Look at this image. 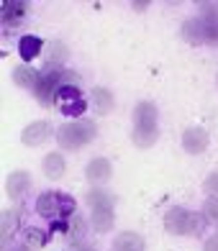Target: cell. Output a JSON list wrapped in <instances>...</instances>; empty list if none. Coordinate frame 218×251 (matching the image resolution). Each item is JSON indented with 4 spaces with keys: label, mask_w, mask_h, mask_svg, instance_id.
<instances>
[{
    "label": "cell",
    "mask_w": 218,
    "mask_h": 251,
    "mask_svg": "<svg viewBox=\"0 0 218 251\" xmlns=\"http://www.w3.org/2000/svg\"><path fill=\"white\" fill-rule=\"evenodd\" d=\"M75 208H77V202L70 195H62V192H44L36 200V210L44 218H56V215L67 218V215L75 213Z\"/></svg>",
    "instance_id": "obj_7"
},
{
    "label": "cell",
    "mask_w": 218,
    "mask_h": 251,
    "mask_svg": "<svg viewBox=\"0 0 218 251\" xmlns=\"http://www.w3.org/2000/svg\"><path fill=\"white\" fill-rule=\"evenodd\" d=\"M87 202L93 208V226L98 233H106L113 228V198L108 192H100V190H93L87 195Z\"/></svg>",
    "instance_id": "obj_6"
},
{
    "label": "cell",
    "mask_w": 218,
    "mask_h": 251,
    "mask_svg": "<svg viewBox=\"0 0 218 251\" xmlns=\"http://www.w3.org/2000/svg\"><path fill=\"white\" fill-rule=\"evenodd\" d=\"M18 54L24 62H31L41 54V39L39 36H21L18 41Z\"/></svg>",
    "instance_id": "obj_13"
},
{
    "label": "cell",
    "mask_w": 218,
    "mask_h": 251,
    "mask_svg": "<svg viewBox=\"0 0 218 251\" xmlns=\"http://www.w3.org/2000/svg\"><path fill=\"white\" fill-rule=\"evenodd\" d=\"M182 36L190 44H218V16H198L185 21Z\"/></svg>",
    "instance_id": "obj_4"
},
{
    "label": "cell",
    "mask_w": 218,
    "mask_h": 251,
    "mask_svg": "<svg viewBox=\"0 0 218 251\" xmlns=\"http://www.w3.org/2000/svg\"><path fill=\"white\" fill-rule=\"evenodd\" d=\"M85 177H87L90 182H95V185H100V182H108V179H110V162H108V159H103V156L93 159V162L87 164V169H85Z\"/></svg>",
    "instance_id": "obj_12"
},
{
    "label": "cell",
    "mask_w": 218,
    "mask_h": 251,
    "mask_svg": "<svg viewBox=\"0 0 218 251\" xmlns=\"http://www.w3.org/2000/svg\"><path fill=\"white\" fill-rule=\"evenodd\" d=\"M159 139V110L154 102H139L134 110V144L149 149Z\"/></svg>",
    "instance_id": "obj_1"
},
{
    "label": "cell",
    "mask_w": 218,
    "mask_h": 251,
    "mask_svg": "<svg viewBox=\"0 0 218 251\" xmlns=\"http://www.w3.org/2000/svg\"><path fill=\"white\" fill-rule=\"evenodd\" d=\"M44 172H47L49 179H59L64 175V159H62V154H56V151L47 154V159H44Z\"/></svg>",
    "instance_id": "obj_17"
},
{
    "label": "cell",
    "mask_w": 218,
    "mask_h": 251,
    "mask_svg": "<svg viewBox=\"0 0 218 251\" xmlns=\"http://www.w3.org/2000/svg\"><path fill=\"white\" fill-rule=\"evenodd\" d=\"M203 187H205V192H208L211 198H218V172H213L208 179H205Z\"/></svg>",
    "instance_id": "obj_22"
},
{
    "label": "cell",
    "mask_w": 218,
    "mask_h": 251,
    "mask_svg": "<svg viewBox=\"0 0 218 251\" xmlns=\"http://www.w3.org/2000/svg\"><path fill=\"white\" fill-rule=\"evenodd\" d=\"M75 82H77L75 72L64 70V67H59V64H49L44 72H39V85L33 87V95H36V100L41 102V105H52L56 90H59L62 85H75Z\"/></svg>",
    "instance_id": "obj_2"
},
{
    "label": "cell",
    "mask_w": 218,
    "mask_h": 251,
    "mask_svg": "<svg viewBox=\"0 0 218 251\" xmlns=\"http://www.w3.org/2000/svg\"><path fill=\"white\" fill-rule=\"evenodd\" d=\"M82 238H85V223L82 221H75V226H72V241L80 244Z\"/></svg>",
    "instance_id": "obj_24"
},
{
    "label": "cell",
    "mask_w": 218,
    "mask_h": 251,
    "mask_svg": "<svg viewBox=\"0 0 218 251\" xmlns=\"http://www.w3.org/2000/svg\"><path fill=\"white\" fill-rule=\"evenodd\" d=\"M93 100H95V105H98L100 113H110V110H113V95L108 93V90L95 87V90H93Z\"/></svg>",
    "instance_id": "obj_19"
},
{
    "label": "cell",
    "mask_w": 218,
    "mask_h": 251,
    "mask_svg": "<svg viewBox=\"0 0 218 251\" xmlns=\"http://www.w3.org/2000/svg\"><path fill=\"white\" fill-rule=\"evenodd\" d=\"M182 146H185V151H190V154H203L205 146H208V133L203 128H188L182 133Z\"/></svg>",
    "instance_id": "obj_10"
},
{
    "label": "cell",
    "mask_w": 218,
    "mask_h": 251,
    "mask_svg": "<svg viewBox=\"0 0 218 251\" xmlns=\"http://www.w3.org/2000/svg\"><path fill=\"white\" fill-rule=\"evenodd\" d=\"M54 100H56V105H59V110L70 118H80L87 110V102H85V98H82L77 85H62L59 90H56Z\"/></svg>",
    "instance_id": "obj_8"
},
{
    "label": "cell",
    "mask_w": 218,
    "mask_h": 251,
    "mask_svg": "<svg viewBox=\"0 0 218 251\" xmlns=\"http://www.w3.org/2000/svg\"><path fill=\"white\" fill-rule=\"evenodd\" d=\"M28 187H31L28 172H13V175L8 177V182H5V190H8V198L10 200H21L28 192Z\"/></svg>",
    "instance_id": "obj_11"
},
{
    "label": "cell",
    "mask_w": 218,
    "mask_h": 251,
    "mask_svg": "<svg viewBox=\"0 0 218 251\" xmlns=\"http://www.w3.org/2000/svg\"><path fill=\"white\" fill-rule=\"evenodd\" d=\"M13 79H16L21 87L33 90V87L39 85V72L31 70V67H18V70H13Z\"/></svg>",
    "instance_id": "obj_18"
},
{
    "label": "cell",
    "mask_w": 218,
    "mask_h": 251,
    "mask_svg": "<svg viewBox=\"0 0 218 251\" xmlns=\"http://www.w3.org/2000/svg\"><path fill=\"white\" fill-rule=\"evenodd\" d=\"M205 251H218V233L211 236L208 241H205Z\"/></svg>",
    "instance_id": "obj_25"
},
{
    "label": "cell",
    "mask_w": 218,
    "mask_h": 251,
    "mask_svg": "<svg viewBox=\"0 0 218 251\" xmlns=\"http://www.w3.org/2000/svg\"><path fill=\"white\" fill-rule=\"evenodd\" d=\"M75 251H93V249H75Z\"/></svg>",
    "instance_id": "obj_27"
},
{
    "label": "cell",
    "mask_w": 218,
    "mask_h": 251,
    "mask_svg": "<svg viewBox=\"0 0 218 251\" xmlns=\"http://www.w3.org/2000/svg\"><path fill=\"white\" fill-rule=\"evenodd\" d=\"M52 136V126L47 121H36L24 128V133H21V141H24L26 146H41L44 141H47Z\"/></svg>",
    "instance_id": "obj_9"
},
{
    "label": "cell",
    "mask_w": 218,
    "mask_h": 251,
    "mask_svg": "<svg viewBox=\"0 0 218 251\" xmlns=\"http://www.w3.org/2000/svg\"><path fill=\"white\" fill-rule=\"evenodd\" d=\"M26 13V3H18V0H3V8H0V16H3V24H16Z\"/></svg>",
    "instance_id": "obj_14"
},
{
    "label": "cell",
    "mask_w": 218,
    "mask_h": 251,
    "mask_svg": "<svg viewBox=\"0 0 218 251\" xmlns=\"http://www.w3.org/2000/svg\"><path fill=\"white\" fill-rule=\"evenodd\" d=\"M16 226H18V213H13V210H5L3 213V241H8L10 236H13V231H16Z\"/></svg>",
    "instance_id": "obj_20"
},
{
    "label": "cell",
    "mask_w": 218,
    "mask_h": 251,
    "mask_svg": "<svg viewBox=\"0 0 218 251\" xmlns=\"http://www.w3.org/2000/svg\"><path fill=\"white\" fill-rule=\"evenodd\" d=\"M56 139H59V146L62 149H80V146H85L95 139V123L93 121H72L59 128L56 133Z\"/></svg>",
    "instance_id": "obj_5"
},
{
    "label": "cell",
    "mask_w": 218,
    "mask_h": 251,
    "mask_svg": "<svg viewBox=\"0 0 218 251\" xmlns=\"http://www.w3.org/2000/svg\"><path fill=\"white\" fill-rule=\"evenodd\" d=\"M67 59V49H64V44L59 41H52L49 44V64H59Z\"/></svg>",
    "instance_id": "obj_21"
},
{
    "label": "cell",
    "mask_w": 218,
    "mask_h": 251,
    "mask_svg": "<svg viewBox=\"0 0 218 251\" xmlns=\"http://www.w3.org/2000/svg\"><path fill=\"white\" fill-rule=\"evenodd\" d=\"M208 226L205 213H192L185 208H172L164 215V228L175 236H200Z\"/></svg>",
    "instance_id": "obj_3"
},
{
    "label": "cell",
    "mask_w": 218,
    "mask_h": 251,
    "mask_svg": "<svg viewBox=\"0 0 218 251\" xmlns=\"http://www.w3.org/2000/svg\"><path fill=\"white\" fill-rule=\"evenodd\" d=\"M205 218L218 221V198H211L208 202H205Z\"/></svg>",
    "instance_id": "obj_23"
},
{
    "label": "cell",
    "mask_w": 218,
    "mask_h": 251,
    "mask_svg": "<svg viewBox=\"0 0 218 251\" xmlns=\"http://www.w3.org/2000/svg\"><path fill=\"white\" fill-rule=\"evenodd\" d=\"M113 251H144V238L139 233H121L113 241Z\"/></svg>",
    "instance_id": "obj_15"
},
{
    "label": "cell",
    "mask_w": 218,
    "mask_h": 251,
    "mask_svg": "<svg viewBox=\"0 0 218 251\" xmlns=\"http://www.w3.org/2000/svg\"><path fill=\"white\" fill-rule=\"evenodd\" d=\"M21 238H24V246H28V249H41V246H47L49 233H47V231H39V228H33V226H28V228H24Z\"/></svg>",
    "instance_id": "obj_16"
},
{
    "label": "cell",
    "mask_w": 218,
    "mask_h": 251,
    "mask_svg": "<svg viewBox=\"0 0 218 251\" xmlns=\"http://www.w3.org/2000/svg\"><path fill=\"white\" fill-rule=\"evenodd\" d=\"M8 251H31L28 246H16V249H8Z\"/></svg>",
    "instance_id": "obj_26"
}]
</instances>
